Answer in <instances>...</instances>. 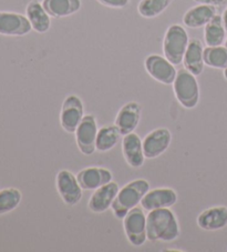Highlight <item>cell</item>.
<instances>
[{
	"label": "cell",
	"mask_w": 227,
	"mask_h": 252,
	"mask_svg": "<svg viewBox=\"0 0 227 252\" xmlns=\"http://www.w3.org/2000/svg\"><path fill=\"white\" fill-rule=\"evenodd\" d=\"M189 42L190 38L186 29L182 25H171L165 32L163 39L164 57L175 66L181 64Z\"/></svg>",
	"instance_id": "obj_4"
},
{
	"label": "cell",
	"mask_w": 227,
	"mask_h": 252,
	"mask_svg": "<svg viewBox=\"0 0 227 252\" xmlns=\"http://www.w3.org/2000/svg\"><path fill=\"white\" fill-rule=\"evenodd\" d=\"M147 240L151 242H172L181 234L177 217L171 208L148 211L146 216Z\"/></svg>",
	"instance_id": "obj_1"
},
{
	"label": "cell",
	"mask_w": 227,
	"mask_h": 252,
	"mask_svg": "<svg viewBox=\"0 0 227 252\" xmlns=\"http://www.w3.org/2000/svg\"><path fill=\"white\" fill-rule=\"evenodd\" d=\"M23 200V193L17 188H5L0 190V216L16 210Z\"/></svg>",
	"instance_id": "obj_25"
},
{
	"label": "cell",
	"mask_w": 227,
	"mask_h": 252,
	"mask_svg": "<svg viewBox=\"0 0 227 252\" xmlns=\"http://www.w3.org/2000/svg\"><path fill=\"white\" fill-rule=\"evenodd\" d=\"M77 178L82 189L94 191L100 187L113 181V173L108 168L91 166L78 172Z\"/></svg>",
	"instance_id": "obj_14"
},
{
	"label": "cell",
	"mask_w": 227,
	"mask_h": 252,
	"mask_svg": "<svg viewBox=\"0 0 227 252\" xmlns=\"http://www.w3.org/2000/svg\"><path fill=\"white\" fill-rule=\"evenodd\" d=\"M42 6L52 18H65L81 9V0H43Z\"/></svg>",
	"instance_id": "obj_21"
},
{
	"label": "cell",
	"mask_w": 227,
	"mask_h": 252,
	"mask_svg": "<svg viewBox=\"0 0 227 252\" xmlns=\"http://www.w3.org/2000/svg\"><path fill=\"white\" fill-rule=\"evenodd\" d=\"M177 202V192L173 188L162 187L148 190L141 200V207L145 211L172 208Z\"/></svg>",
	"instance_id": "obj_12"
},
{
	"label": "cell",
	"mask_w": 227,
	"mask_h": 252,
	"mask_svg": "<svg viewBox=\"0 0 227 252\" xmlns=\"http://www.w3.org/2000/svg\"><path fill=\"white\" fill-rule=\"evenodd\" d=\"M173 0H141L138 5V12L143 18H156L168 9Z\"/></svg>",
	"instance_id": "obj_24"
},
{
	"label": "cell",
	"mask_w": 227,
	"mask_h": 252,
	"mask_svg": "<svg viewBox=\"0 0 227 252\" xmlns=\"http://www.w3.org/2000/svg\"><path fill=\"white\" fill-rule=\"evenodd\" d=\"M146 72L150 75L155 81L162 85H173L176 78V69L175 64H173L170 60H168L163 56L152 54L147 56L144 62Z\"/></svg>",
	"instance_id": "obj_9"
},
{
	"label": "cell",
	"mask_w": 227,
	"mask_h": 252,
	"mask_svg": "<svg viewBox=\"0 0 227 252\" xmlns=\"http://www.w3.org/2000/svg\"><path fill=\"white\" fill-rule=\"evenodd\" d=\"M226 38V28L222 16L216 15L204 27V41L207 47L222 46Z\"/></svg>",
	"instance_id": "obj_23"
},
{
	"label": "cell",
	"mask_w": 227,
	"mask_h": 252,
	"mask_svg": "<svg viewBox=\"0 0 227 252\" xmlns=\"http://www.w3.org/2000/svg\"><path fill=\"white\" fill-rule=\"evenodd\" d=\"M150 190V182L145 179H135L119 190L111 210L116 219L123 220L124 217L141 203L144 194Z\"/></svg>",
	"instance_id": "obj_2"
},
{
	"label": "cell",
	"mask_w": 227,
	"mask_h": 252,
	"mask_svg": "<svg viewBox=\"0 0 227 252\" xmlns=\"http://www.w3.org/2000/svg\"><path fill=\"white\" fill-rule=\"evenodd\" d=\"M173 91L178 103L185 109H194L200 99V91L196 76L183 68L177 70L176 78L173 82Z\"/></svg>",
	"instance_id": "obj_3"
},
{
	"label": "cell",
	"mask_w": 227,
	"mask_h": 252,
	"mask_svg": "<svg viewBox=\"0 0 227 252\" xmlns=\"http://www.w3.org/2000/svg\"><path fill=\"white\" fill-rule=\"evenodd\" d=\"M204 49L205 48L203 47V42L199 39L192 38L190 39L184 59H183L184 68L196 77L202 75L204 70Z\"/></svg>",
	"instance_id": "obj_18"
},
{
	"label": "cell",
	"mask_w": 227,
	"mask_h": 252,
	"mask_svg": "<svg viewBox=\"0 0 227 252\" xmlns=\"http://www.w3.org/2000/svg\"><path fill=\"white\" fill-rule=\"evenodd\" d=\"M98 131L97 117L92 114L85 115L74 132L77 146L82 155L92 156L97 151L95 142H97Z\"/></svg>",
	"instance_id": "obj_8"
},
{
	"label": "cell",
	"mask_w": 227,
	"mask_h": 252,
	"mask_svg": "<svg viewBox=\"0 0 227 252\" xmlns=\"http://www.w3.org/2000/svg\"><path fill=\"white\" fill-rule=\"evenodd\" d=\"M222 18H223V23H224V26L226 28V32H227V8L224 10V12H223Z\"/></svg>",
	"instance_id": "obj_29"
},
{
	"label": "cell",
	"mask_w": 227,
	"mask_h": 252,
	"mask_svg": "<svg viewBox=\"0 0 227 252\" xmlns=\"http://www.w3.org/2000/svg\"><path fill=\"white\" fill-rule=\"evenodd\" d=\"M121 137L122 133L115 124L103 126L98 131L97 142H95L97 151H99V153H108V151L112 150L119 143Z\"/></svg>",
	"instance_id": "obj_22"
},
{
	"label": "cell",
	"mask_w": 227,
	"mask_h": 252,
	"mask_svg": "<svg viewBox=\"0 0 227 252\" xmlns=\"http://www.w3.org/2000/svg\"><path fill=\"white\" fill-rule=\"evenodd\" d=\"M123 230L133 247H141L147 240L146 216L142 207H135L123 218Z\"/></svg>",
	"instance_id": "obj_5"
},
{
	"label": "cell",
	"mask_w": 227,
	"mask_h": 252,
	"mask_svg": "<svg viewBox=\"0 0 227 252\" xmlns=\"http://www.w3.org/2000/svg\"><path fill=\"white\" fill-rule=\"evenodd\" d=\"M56 188L60 198L67 206H76L84 197V189L78 181L77 175L68 169H62L56 176Z\"/></svg>",
	"instance_id": "obj_6"
},
{
	"label": "cell",
	"mask_w": 227,
	"mask_h": 252,
	"mask_svg": "<svg viewBox=\"0 0 227 252\" xmlns=\"http://www.w3.org/2000/svg\"><path fill=\"white\" fill-rule=\"evenodd\" d=\"M26 16L32 30L38 33H46L51 27V16L43 8L39 0H31L26 7Z\"/></svg>",
	"instance_id": "obj_20"
},
{
	"label": "cell",
	"mask_w": 227,
	"mask_h": 252,
	"mask_svg": "<svg viewBox=\"0 0 227 252\" xmlns=\"http://www.w3.org/2000/svg\"><path fill=\"white\" fill-rule=\"evenodd\" d=\"M120 187L115 181H111L100 188L95 189L88 201V208L93 214H103L111 209L112 203L114 201Z\"/></svg>",
	"instance_id": "obj_13"
},
{
	"label": "cell",
	"mask_w": 227,
	"mask_h": 252,
	"mask_svg": "<svg viewBox=\"0 0 227 252\" xmlns=\"http://www.w3.org/2000/svg\"><path fill=\"white\" fill-rule=\"evenodd\" d=\"M172 133L168 128H158L142 139L143 151L146 159H156L167 153L171 146Z\"/></svg>",
	"instance_id": "obj_10"
},
{
	"label": "cell",
	"mask_w": 227,
	"mask_h": 252,
	"mask_svg": "<svg viewBox=\"0 0 227 252\" xmlns=\"http://www.w3.org/2000/svg\"><path fill=\"white\" fill-rule=\"evenodd\" d=\"M217 15L215 6L200 5L192 7L183 16V24L191 29L205 27Z\"/></svg>",
	"instance_id": "obj_19"
},
{
	"label": "cell",
	"mask_w": 227,
	"mask_h": 252,
	"mask_svg": "<svg viewBox=\"0 0 227 252\" xmlns=\"http://www.w3.org/2000/svg\"><path fill=\"white\" fill-rule=\"evenodd\" d=\"M224 77H225V79L227 80V68L224 69Z\"/></svg>",
	"instance_id": "obj_30"
},
{
	"label": "cell",
	"mask_w": 227,
	"mask_h": 252,
	"mask_svg": "<svg viewBox=\"0 0 227 252\" xmlns=\"http://www.w3.org/2000/svg\"><path fill=\"white\" fill-rule=\"evenodd\" d=\"M200 229L205 231H217L227 227V207L215 206L200 212L196 219Z\"/></svg>",
	"instance_id": "obj_17"
},
{
	"label": "cell",
	"mask_w": 227,
	"mask_h": 252,
	"mask_svg": "<svg viewBox=\"0 0 227 252\" xmlns=\"http://www.w3.org/2000/svg\"><path fill=\"white\" fill-rule=\"evenodd\" d=\"M142 108L137 101L126 102L117 111L114 124L119 128L122 136L134 132L141 121Z\"/></svg>",
	"instance_id": "obj_15"
},
{
	"label": "cell",
	"mask_w": 227,
	"mask_h": 252,
	"mask_svg": "<svg viewBox=\"0 0 227 252\" xmlns=\"http://www.w3.org/2000/svg\"><path fill=\"white\" fill-rule=\"evenodd\" d=\"M32 30L27 16L12 11H0V34L24 37Z\"/></svg>",
	"instance_id": "obj_11"
},
{
	"label": "cell",
	"mask_w": 227,
	"mask_h": 252,
	"mask_svg": "<svg viewBox=\"0 0 227 252\" xmlns=\"http://www.w3.org/2000/svg\"><path fill=\"white\" fill-rule=\"evenodd\" d=\"M204 63L215 69L227 68V47H206L204 49Z\"/></svg>",
	"instance_id": "obj_26"
},
{
	"label": "cell",
	"mask_w": 227,
	"mask_h": 252,
	"mask_svg": "<svg viewBox=\"0 0 227 252\" xmlns=\"http://www.w3.org/2000/svg\"><path fill=\"white\" fill-rule=\"evenodd\" d=\"M225 46H226V47H227V38H226V39H225Z\"/></svg>",
	"instance_id": "obj_31"
},
{
	"label": "cell",
	"mask_w": 227,
	"mask_h": 252,
	"mask_svg": "<svg viewBox=\"0 0 227 252\" xmlns=\"http://www.w3.org/2000/svg\"><path fill=\"white\" fill-rule=\"evenodd\" d=\"M97 1L108 8H113V9H123L130 3V0H97Z\"/></svg>",
	"instance_id": "obj_27"
},
{
	"label": "cell",
	"mask_w": 227,
	"mask_h": 252,
	"mask_svg": "<svg viewBox=\"0 0 227 252\" xmlns=\"http://www.w3.org/2000/svg\"><path fill=\"white\" fill-rule=\"evenodd\" d=\"M195 2L200 3V5H211V6H222L227 1V0H194Z\"/></svg>",
	"instance_id": "obj_28"
},
{
	"label": "cell",
	"mask_w": 227,
	"mask_h": 252,
	"mask_svg": "<svg viewBox=\"0 0 227 252\" xmlns=\"http://www.w3.org/2000/svg\"><path fill=\"white\" fill-rule=\"evenodd\" d=\"M122 154L125 162L131 168H141L144 161H145V156H144L142 139L140 138L138 133L131 132L123 136L122 140Z\"/></svg>",
	"instance_id": "obj_16"
},
{
	"label": "cell",
	"mask_w": 227,
	"mask_h": 252,
	"mask_svg": "<svg viewBox=\"0 0 227 252\" xmlns=\"http://www.w3.org/2000/svg\"><path fill=\"white\" fill-rule=\"evenodd\" d=\"M85 105L77 94H69L64 98L60 111V126L65 132L74 133L85 117Z\"/></svg>",
	"instance_id": "obj_7"
}]
</instances>
